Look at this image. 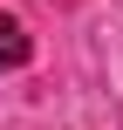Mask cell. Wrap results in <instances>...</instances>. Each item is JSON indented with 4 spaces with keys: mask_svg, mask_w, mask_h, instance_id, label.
Listing matches in <instances>:
<instances>
[{
    "mask_svg": "<svg viewBox=\"0 0 123 130\" xmlns=\"http://www.w3.org/2000/svg\"><path fill=\"white\" fill-rule=\"evenodd\" d=\"M27 55H34V34L14 14H0V69H27Z\"/></svg>",
    "mask_w": 123,
    "mask_h": 130,
    "instance_id": "cell-1",
    "label": "cell"
}]
</instances>
